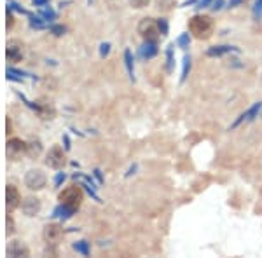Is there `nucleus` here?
Listing matches in <instances>:
<instances>
[{"instance_id": "6", "label": "nucleus", "mask_w": 262, "mask_h": 258, "mask_svg": "<svg viewBox=\"0 0 262 258\" xmlns=\"http://www.w3.org/2000/svg\"><path fill=\"white\" fill-rule=\"evenodd\" d=\"M46 164L53 169H61L63 166H65V154H63V150L58 145L49 150L48 159H46Z\"/></svg>"}, {"instance_id": "13", "label": "nucleus", "mask_w": 262, "mask_h": 258, "mask_svg": "<svg viewBox=\"0 0 262 258\" xmlns=\"http://www.w3.org/2000/svg\"><path fill=\"white\" fill-rule=\"evenodd\" d=\"M156 54H158V42H149V40L143 42V45L140 48V58H143V60H150V58H154Z\"/></svg>"}, {"instance_id": "23", "label": "nucleus", "mask_w": 262, "mask_h": 258, "mask_svg": "<svg viewBox=\"0 0 262 258\" xmlns=\"http://www.w3.org/2000/svg\"><path fill=\"white\" fill-rule=\"evenodd\" d=\"M158 25H159V30H161V35H168V21L161 18L158 21Z\"/></svg>"}, {"instance_id": "21", "label": "nucleus", "mask_w": 262, "mask_h": 258, "mask_svg": "<svg viewBox=\"0 0 262 258\" xmlns=\"http://www.w3.org/2000/svg\"><path fill=\"white\" fill-rule=\"evenodd\" d=\"M260 16H262V0H257L255 6H253V18L260 19Z\"/></svg>"}, {"instance_id": "27", "label": "nucleus", "mask_w": 262, "mask_h": 258, "mask_svg": "<svg viewBox=\"0 0 262 258\" xmlns=\"http://www.w3.org/2000/svg\"><path fill=\"white\" fill-rule=\"evenodd\" d=\"M108 48H111V45H108V44H103V45H101V56H105V54H108Z\"/></svg>"}, {"instance_id": "7", "label": "nucleus", "mask_w": 262, "mask_h": 258, "mask_svg": "<svg viewBox=\"0 0 262 258\" xmlns=\"http://www.w3.org/2000/svg\"><path fill=\"white\" fill-rule=\"evenodd\" d=\"M21 209L27 217H35L40 211V201L35 197H27L23 202H21Z\"/></svg>"}, {"instance_id": "1", "label": "nucleus", "mask_w": 262, "mask_h": 258, "mask_svg": "<svg viewBox=\"0 0 262 258\" xmlns=\"http://www.w3.org/2000/svg\"><path fill=\"white\" fill-rule=\"evenodd\" d=\"M189 32L192 33L196 39L200 40H206L212 37L213 33V21L208 16H194V18L189 19Z\"/></svg>"}, {"instance_id": "9", "label": "nucleus", "mask_w": 262, "mask_h": 258, "mask_svg": "<svg viewBox=\"0 0 262 258\" xmlns=\"http://www.w3.org/2000/svg\"><path fill=\"white\" fill-rule=\"evenodd\" d=\"M260 110H262V103H255L252 108H248V112L242 113V115L238 117V121H236L234 124L231 126V128H232V129H234V128H238V126L242 124V122H252L253 119H255L257 115H259V112H260Z\"/></svg>"}, {"instance_id": "2", "label": "nucleus", "mask_w": 262, "mask_h": 258, "mask_svg": "<svg viewBox=\"0 0 262 258\" xmlns=\"http://www.w3.org/2000/svg\"><path fill=\"white\" fill-rule=\"evenodd\" d=\"M138 33H140V37L143 40L158 42L159 35H161V30H159V25L156 19L143 18L140 23H138Z\"/></svg>"}, {"instance_id": "3", "label": "nucleus", "mask_w": 262, "mask_h": 258, "mask_svg": "<svg viewBox=\"0 0 262 258\" xmlns=\"http://www.w3.org/2000/svg\"><path fill=\"white\" fill-rule=\"evenodd\" d=\"M60 202L72 209H77L82 204V190L79 185H70L60 194Z\"/></svg>"}, {"instance_id": "10", "label": "nucleus", "mask_w": 262, "mask_h": 258, "mask_svg": "<svg viewBox=\"0 0 262 258\" xmlns=\"http://www.w3.org/2000/svg\"><path fill=\"white\" fill-rule=\"evenodd\" d=\"M61 236H63V230H61L60 225H56V223L46 225V228H44V239L48 241V243L54 244L56 241H60Z\"/></svg>"}, {"instance_id": "14", "label": "nucleus", "mask_w": 262, "mask_h": 258, "mask_svg": "<svg viewBox=\"0 0 262 258\" xmlns=\"http://www.w3.org/2000/svg\"><path fill=\"white\" fill-rule=\"evenodd\" d=\"M229 53H238V49L232 48V45H213V48H210L206 51V54L208 56H224V54H229Z\"/></svg>"}, {"instance_id": "20", "label": "nucleus", "mask_w": 262, "mask_h": 258, "mask_svg": "<svg viewBox=\"0 0 262 258\" xmlns=\"http://www.w3.org/2000/svg\"><path fill=\"white\" fill-rule=\"evenodd\" d=\"M74 248L77 249V251H81L82 255H88V253H90V248H88L86 241H81V243H75V244H74Z\"/></svg>"}, {"instance_id": "11", "label": "nucleus", "mask_w": 262, "mask_h": 258, "mask_svg": "<svg viewBox=\"0 0 262 258\" xmlns=\"http://www.w3.org/2000/svg\"><path fill=\"white\" fill-rule=\"evenodd\" d=\"M6 199H7V209H14L19 206V192L14 185H7V190H6Z\"/></svg>"}, {"instance_id": "5", "label": "nucleus", "mask_w": 262, "mask_h": 258, "mask_svg": "<svg viewBox=\"0 0 262 258\" xmlns=\"http://www.w3.org/2000/svg\"><path fill=\"white\" fill-rule=\"evenodd\" d=\"M25 154H27V143L21 139H11L7 143V157L11 160H19Z\"/></svg>"}, {"instance_id": "12", "label": "nucleus", "mask_w": 262, "mask_h": 258, "mask_svg": "<svg viewBox=\"0 0 262 258\" xmlns=\"http://www.w3.org/2000/svg\"><path fill=\"white\" fill-rule=\"evenodd\" d=\"M7 255L9 256H28V248L21 241H12L7 246Z\"/></svg>"}, {"instance_id": "28", "label": "nucleus", "mask_w": 262, "mask_h": 258, "mask_svg": "<svg viewBox=\"0 0 262 258\" xmlns=\"http://www.w3.org/2000/svg\"><path fill=\"white\" fill-rule=\"evenodd\" d=\"M242 4V0H229V7H236Z\"/></svg>"}, {"instance_id": "25", "label": "nucleus", "mask_w": 262, "mask_h": 258, "mask_svg": "<svg viewBox=\"0 0 262 258\" xmlns=\"http://www.w3.org/2000/svg\"><path fill=\"white\" fill-rule=\"evenodd\" d=\"M14 232V222H12V218L11 217H7V234H12Z\"/></svg>"}, {"instance_id": "18", "label": "nucleus", "mask_w": 262, "mask_h": 258, "mask_svg": "<svg viewBox=\"0 0 262 258\" xmlns=\"http://www.w3.org/2000/svg\"><path fill=\"white\" fill-rule=\"evenodd\" d=\"M124 60H126V68H128V74L131 80H133V56H131L129 51H126L124 53Z\"/></svg>"}, {"instance_id": "22", "label": "nucleus", "mask_w": 262, "mask_h": 258, "mask_svg": "<svg viewBox=\"0 0 262 258\" xmlns=\"http://www.w3.org/2000/svg\"><path fill=\"white\" fill-rule=\"evenodd\" d=\"M150 0H129V4L135 7V9H142V7H147L149 6Z\"/></svg>"}, {"instance_id": "19", "label": "nucleus", "mask_w": 262, "mask_h": 258, "mask_svg": "<svg viewBox=\"0 0 262 258\" xmlns=\"http://www.w3.org/2000/svg\"><path fill=\"white\" fill-rule=\"evenodd\" d=\"M189 44H191V39H189V33H182L179 37V45L182 49H187Z\"/></svg>"}, {"instance_id": "24", "label": "nucleus", "mask_w": 262, "mask_h": 258, "mask_svg": "<svg viewBox=\"0 0 262 258\" xmlns=\"http://www.w3.org/2000/svg\"><path fill=\"white\" fill-rule=\"evenodd\" d=\"M222 6H224V0H213L210 7H212V11H221Z\"/></svg>"}, {"instance_id": "8", "label": "nucleus", "mask_w": 262, "mask_h": 258, "mask_svg": "<svg viewBox=\"0 0 262 258\" xmlns=\"http://www.w3.org/2000/svg\"><path fill=\"white\" fill-rule=\"evenodd\" d=\"M7 58L11 61H19L23 58V44L19 40H9L7 42Z\"/></svg>"}, {"instance_id": "26", "label": "nucleus", "mask_w": 262, "mask_h": 258, "mask_svg": "<svg viewBox=\"0 0 262 258\" xmlns=\"http://www.w3.org/2000/svg\"><path fill=\"white\" fill-rule=\"evenodd\" d=\"M212 2H213V0H200V2H198V9H203V7L212 6Z\"/></svg>"}, {"instance_id": "17", "label": "nucleus", "mask_w": 262, "mask_h": 258, "mask_svg": "<svg viewBox=\"0 0 262 258\" xmlns=\"http://www.w3.org/2000/svg\"><path fill=\"white\" fill-rule=\"evenodd\" d=\"M189 72H191V58H189V56H184V66H182V77H180V82H185V79H187Z\"/></svg>"}, {"instance_id": "4", "label": "nucleus", "mask_w": 262, "mask_h": 258, "mask_svg": "<svg viewBox=\"0 0 262 258\" xmlns=\"http://www.w3.org/2000/svg\"><path fill=\"white\" fill-rule=\"evenodd\" d=\"M46 175L40 171V169H32V171L27 173V176H25V183H27L28 189L32 190H40L46 187Z\"/></svg>"}, {"instance_id": "16", "label": "nucleus", "mask_w": 262, "mask_h": 258, "mask_svg": "<svg viewBox=\"0 0 262 258\" xmlns=\"http://www.w3.org/2000/svg\"><path fill=\"white\" fill-rule=\"evenodd\" d=\"M173 68H175V56H173V44H170L166 49V70L171 74Z\"/></svg>"}, {"instance_id": "15", "label": "nucleus", "mask_w": 262, "mask_h": 258, "mask_svg": "<svg viewBox=\"0 0 262 258\" xmlns=\"http://www.w3.org/2000/svg\"><path fill=\"white\" fill-rule=\"evenodd\" d=\"M40 150H42V147L39 142H32L30 145H27V154H28V157H32V159L39 157Z\"/></svg>"}]
</instances>
